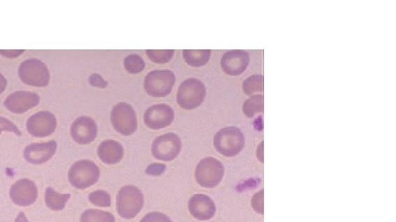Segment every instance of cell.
<instances>
[{"instance_id": "obj_1", "label": "cell", "mask_w": 396, "mask_h": 222, "mask_svg": "<svg viewBox=\"0 0 396 222\" xmlns=\"http://www.w3.org/2000/svg\"><path fill=\"white\" fill-rule=\"evenodd\" d=\"M244 136L236 127H226L216 134L214 137V147L221 155L234 157L242 151L244 147Z\"/></svg>"}, {"instance_id": "obj_2", "label": "cell", "mask_w": 396, "mask_h": 222, "mask_svg": "<svg viewBox=\"0 0 396 222\" xmlns=\"http://www.w3.org/2000/svg\"><path fill=\"white\" fill-rule=\"evenodd\" d=\"M143 205V193L133 185L122 187L117 193V211L122 219H135L142 209Z\"/></svg>"}, {"instance_id": "obj_3", "label": "cell", "mask_w": 396, "mask_h": 222, "mask_svg": "<svg viewBox=\"0 0 396 222\" xmlns=\"http://www.w3.org/2000/svg\"><path fill=\"white\" fill-rule=\"evenodd\" d=\"M18 76L22 83L35 88L47 87L50 71L47 65L38 58H29L18 67Z\"/></svg>"}, {"instance_id": "obj_4", "label": "cell", "mask_w": 396, "mask_h": 222, "mask_svg": "<svg viewBox=\"0 0 396 222\" xmlns=\"http://www.w3.org/2000/svg\"><path fill=\"white\" fill-rule=\"evenodd\" d=\"M99 177V167L89 160L76 161L68 172L70 183L73 187L78 189L92 187L98 182Z\"/></svg>"}, {"instance_id": "obj_5", "label": "cell", "mask_w": 396, "mask_h": 222, "mask_svg": "<svg viewBox=\"0 0 396 222\" xmlns=\"http://www.w3.org/2000/svg\"><path fill=\"white\" fill-rule=\"evenodd\" d=\"M206 93V87L201 80L189 79L180 84L177 93V102L185 110H193L202 105Z\"/></svg>"}, {"instance_id": "obj_6", "label": "cell", "mask_w": 396, "mask_h": 222, "mask_svg": "<svg viewBox=\"0 0 396 222\" xmlns=\"http://www.w3.org/2000/svg\"><path fill=\"white\" fill-rule=\"evenodd\" d=\"M175 80L174 72L168 70H156L145 76L144 88L149 96L165 97L171 93Z\"/></svg>"}, {"instance_id": "obj_7", "label": "cell", "mask_w": 396, "mask_h": 222, "mask_svg": "<svg viewBox=\"0 0 396 222\" xmlns=\"http://www.w3.org/2000/svg\"><path fill=\"white\" fill-rule=\"evenodd\" d=\"M225 168L220 161L213 157L204 158L196 167L195 178L203 188H215L221 182Z\"/></svg>"}, {"instance_id": "obj_8", "label": "cell", "mask_w": 396, "mask_h": 222, "mask_svg": "<svg viewBox=\"0 0 396 222\" xmlns=\"http://www.w3.org/2000/svg\"><path fill=\"white\" fill-rule=\"evenodd\" d=\"M111 122L113 128L122 135L133 134L138 129V117L133 107L126 102H120L112 108Z\"/></svg>"}, {"instance_id": "obj_9", "label": "cell", "mask_w": 396, "mask_h": 222, "mask_svg": "<svg viewBox=\"0 0 396 222\" xmlns=\"http://www.w3.org/2000/svg\"><path fill=\"white\" fill-rule=\"evenodd\" d=\"M182 150L181 139L175 134L170 133L159 136L154 140L152 154L156 159L171 161L179 156Z\"/></svg>"}, {"instance_id": "obj_10", "label": "cell", "mask_w": 396, "mask_h": 222, "mask_svg": "<svg viewBox=\"0 0 396 222\" xmlns=\"http://www.w3.org/2000/svg\"><path fill=\"white\" fill-rule=\"evenodd\" d=\"M57 126L56 116L49 111H40L27 121V130L35 138H45L52 135Z\"/></svg>"}, {"instance_id": "obj_11", "label": "cell", "mask_w": 396, "mask_h": 222, "mask_svg": "<svg viewBox=\"0 0 396 222\" xmlns=\"http://www.w3.org/2000/svg\"><path fill=\"white\" fill-rule=\"evenodd\" d=\"M9 196L16 205L29 207L33 205L38 198V190L34 181L21 179L12 185Z\"/></svg>"}, {"instance_id": "obj_12", "label": "cell", "mask_w": 396, "mask_h": 222, "mask_svg": "<svg viewBox=\"0 0 396 222\" xmlns=\"http://www.w3.org/2000/svg\"><path fill=\"white\" fill-rule=\"evenodd\" d=\"M175 120V111L166 104L150 106L145 112V125L152 129H161L170 126Z\"/></svg>"}, {"instance_id": "obj_13", "label": "cell", "mask_w": 396, "mask_h": 222, "mask_svg": "<svg viewBox=\"0 0 396 222\" xmlns=\"http://www.w3.org/2000/svg\"><path fill=\"white\" fill-rule=\"evenodd\" d=\"M71 134L74 141L80 145L89 144L94 141L98 135V126L92 118L80 116L73 122Z\"/></svg>"}, {"instance_id": "obj_14", "label": "cell", "mask_w": 396, "mask_h": 222, "mask_svg": "<svg viewBox=\"0 0 396 222\" xmlns=\"http://www.w3.org/2000/svg\"><path fill=\"white\" fill-rule=\"evenodd\" d=\"M40 97L35 93L27 92V90H17L7 97L4 101V106L13 114H24L38 106Z\"/></svg>"}, {"instance_id": "obj_15", "label": "cell", "mask_w": 396, "mask_h": 222, "mask_svg": "<svg viewBox=\"0 0 396 222\" xmlns=\"http://www.w3.org/2000/svg\"><path fill=\"white\" fill-rule=\"evenodd\" d=\"M57 143L54 140L49 142L36 143L26 147L24 155L25 160L34 165L43 164L54 155Z\"/></svg>"}, {"instance_id": "obj_16", "label": "cell", "mask_w": 396, "mask_h": 222, "mask_svg": "<svg viewBox=\"0 0 396 222\" xmlns=\"http://www.w3.org/2000/svg\"><path fill=\"white\" fill-rule=\"evenodd\" d=\"M249 54L244 51H230L223 56L221 65L223 71L230 76H239L247 70Z\"/></svg>"}, {"instance_id": "obj_17", "label": "cell", "mask_w": 396, "mask_h": 222, "mask_svg": "<svg viewBox=\"0 0 396 222\" xmlns=\"http://www.w3.org/2000/svg\"><path fill=\"white\" fill-rule=\"evenodd\" d=\"M189 210L194 219L208 221L216 214V205L212 199L205 194H195L189 202Z\"/></svg>"}, {"instance_id": "obj_18", "label": "cell", "mask_w": 396, "mask_h": 222, "mask_svg": "<svg viewBox=\"0 0 396 222\" xmlns=\"http://www.w3.org/2000/svg\"><path fill=\"white\" fill-rule=\"evenodd\" d=\"M98 156L106 165H115L124 158V149L115 140H105L98 148Z\"/></svg>"}, {"instance_id": "obj_19", "label": "cell", "mask_w": 396, "mask_h": 222, "mask_svg": "<svg viewBox=\"0 0 396 222\" xmlns=\"http://www.w3.org/2000/svg\"><path fill=\"white\" fill-rule=\"evenodd\" d=\"M71 194L59 193L51 187L47 188L45 192V205L53 211H61L71 198Z\"/></svg>"}, {"instance_id": "obj_20", "label": "cell", "mask_w": 396, "mask_h": 222, "mask_svg": "<svg viewBox=\"0 0 396 222\" xmlns=\"http://www.w3.org/2000/svg\"><path fill=\"white\" fill-rule=\"evenodd\" d=\"M184 61L189 65L199 68L207 65L211 57L210 49L204 51H192V49H185L183 51Z\"/></svg>"}, {"instance_id": "obj_21", "label": "cell", "mask_w": 396, "mask_h": 222, "mask_svg": "<svg viewBox=\"0 0 396 222\" xmlns=\"http://www.w3.org/2000/svg\"><path fill=\"white\" fill-rule=\"evenodd\" d=\"M81 222H115L111 212L100 210H86L81 216Z\"/></svg>"}, {"instance_id": "obj_22", "label": "cell", "mask_w": 396, "mask_h": 222, "mask_svg": "<svg viewBox=\"0 0 396 222\" xmlns=\"http://www.w3.org/2000/svg\"><path fill=\"white\" fill-rule=\"evenodd\" d=\"M243 113L248 118H253L258 113L263 111V97L262 95H256L247 100L242 107Z\"/></svg>"}, {"instance_id": "obj_23", "label": "cell", "mask_w": 396, "mask_h": 222, "mask_svg": "<svg viewBox=\"0 0 396 222\" xmlns=\"http://www.w3.org/2000/svg\"><path fill=\"white\" fill-rule=\"evenodd\" d=\"M242 88L248 96L256 93H262L263 90V78L262 75H253L245 79Z\"/></svg>"}, {"instance_id": "obj_24", "label": "cell", "mask_w": 396, "mask_h": 222, "mask_svg": "<svg viewBox=\"0 0 396 222\" xmlns=\"http://www.w3.org/2000/svg\"><path fill=\"white\" fill-rule=\"evenodd\" d=\"M124 67L130 74H138L145 70V63L143 58L138 54H130L125 58Z\"/></svg>"}, {"instance_id": "obj_25", "label": "cell", "mask_w": 396, "mask_h": 222, "mask_svg": "<svg viewBox=\"0 0 396 222\" xmlns=\"http://www.w3.org/2000/svg\"><path fill=\"white\" fill-rule=\"evenodd\" d=\"M89 201L92 205L100 207H111L110 194L103 190H97L91 193L89 196Z\"/></svg>"}, {"instance_id": "obj_26", "label": "cell", "mask_w": 396, "mask_h": 222, "mask_svg": "<svg viewBox=\"0 0 396 222\" xmlns=\"http://www.w3.org/2000/svg\"><path fill=\"white\" fill-rule=\"evenodd\" d=\"M147 56L150 61L157 63H165L170 62L174 56V49H166V51H153L148 49L147 51Z\"/></svg>"}, {"instance_id": "obj_27", "label": "cell", "mask_w": 396, "mask_h": 222, "mask_svg": "<svg viewBox=\"0 0 396 222\" xmlns=\"http://www.w3.org/2000/svg\"><path fill=\"white\" fill-rule=\"evenodd\" d=\"M2 132H10L18 136L22 135L20 130L17 129L15 124L12 123L10 120L6 119V118L0 116V134Z\"/></svg>"}, {"instance_id": "obj_28", "label": "cell", "mask_w": 396, "mask_h": 222, "mask_svg": "<svg viewBox=\"0 0 396 222\" xmlns=\"http://www.w3.org/2000/svg\"><path fill=\"white\" fill-rule=\"evenodd\" d=\"M140 222H173L170 217L161 212H150L145 215Z\"/></svg>"}, {"instance_id": "obj_29", "label": "cell", "mask_w": 396, "mask_h": 222, "mask_svg": "<svg viewBox=\"0 0 396 222\" xmlns=\"http://www.w3.org/2000/svg\"><path fill=\"white\" fill-rule=\"evenodd\" d=\"M252 206L258 214H263V190L259 191L252 199Z\"/></svg>"}, {"instance_id": "obj_30", "label": "cell", "mask_w": 396, "mask_h": 222, "mask_svg": "<svg viewBox=\"0 0 396 222\" xmlns=\"http://www.w3.org/2000/svg\"><path fill=\"white\" fill-rule=\"evenodd\" d=\"M89 84L93 86V87H96L99 88H106L108 87V83L104 80L101 76L98 74H93L89 77Z\"/></svg>"}, {"instance_id": "obj_31", "label": "cell", "mask_w": 396, "mask_h": 222, "mask_svg": "<svg viewBox=\"0 0 396 222\" xmlns=\"http://www.w3.org/2000/svg\"><path fill=\"white\" fill-rule=\"evenodd\" d=\"M166 170V166L163 164H152L147 167L145 173L152 175H161Z\"/></svg>"}, {"instance_id": "obj_32", "label": "cell", "mask_w": 396, "mask_h": 222, "mask_svg": "<svg viewBox=\"0 0 396 222\" xmlns=\"http://www.w3.org/2000/svg\"><path fill=\"white\" fill-rule=\"evenodd\" d=\"M24 49H21V51L20 49H17V51H3V49H0V54L8 58H16L20 56L22 54H24Z\"/></svg>"}, {"instance_id": "obj_33", "label": "cell", "mask_w": 396, "mask_h": 222, "mask_svg": "<svg viewBox=\"0 0 396 222\" xmlns=\"http://www.w3.org/2000/svg\"><path fill=\"white\" fill-rule=\"evenodd\" d=\"M8 85V81L2 74H0V94L6 90Z\"/></svg>"}, {"instance_id": "obj_34", "label": "cell", "mask_w": 396, "mask_h": 222, "mask_svg": "<svg viewBox=\"0 0 396 222\" xmlns=\"http://www.w3.org/2000/svg\"><path fill=\"white\" fill-rule=\"evenodd\" d=\"M16 222H29L27 221V217L25 216L24 212H21V214H18L17 217Z\"/></svg>"}]
</instances>
